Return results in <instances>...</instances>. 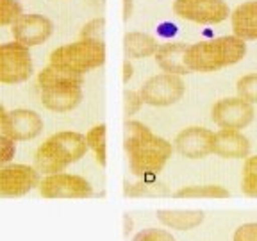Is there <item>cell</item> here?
I'll return each mask as SVG.
<instances>
[{
    "instance_id": "1",
    "label": "cell",
    "mask_w": 257,
    "mask_h": 241,
    "mask_svg": "<svg viewBox=\"0 0 257 241\" xmlns=\"http://www.w3.org/2000/svg\"><path fill=\"white\" fill-rule=\"evenodd\" d=\"M123 149L128 157V168L136 177H157L173 154L168 140L150 131L138 120H125Z\"/></svg>"
},
{
    "instance_id": "2",
    "label": "cell",
    "mask_w": 257,
    "mask_h": 241,
    "mask_svg": "<svg viewBox=\"0 0 257 241\" xmlns=\"http://www.w3.org/2000/svg\"><path fill=\"white\" fill-rule=\"evenodd\" d=\"M36 84L40 89L41 105L48 111L70 112L82 102L84 75L48 64L41 72H38Z\"/></svg>"
},
{
    "instance_id": "3",
    "label": "cell",
    "mask_w": 257,
    "mask_h": 241,
    "mask_svg": "<svg viewBox=\"0 0 257 241\" xmlns=\"http://www.w3.org/2000/svg\"><path fill=\"white\" fill-rule=\"evenodd\" d=\"M246 56V41L234 34L213 38L188 47L186 63L191 72L211 73L239 63Z\"/></svg>"
},
{
    "instance_id": "4",
    "label": "cell",
    "mask_w": 257,
    "mask_h": 241,
    "mask_svg": "<svg viewBox=\"0 0 257 241\" xmlns=\"http://www.w3.org/2000/svg\"><path fill=\"white\" fill-rule=\"evenodd\" d=\"M88 152L84 134L75 131H59L48 136L34 152V166L41 175L64 172Z\"/></svg>"
},
{
    "instance_id": "5",
    "label": "cell",
    "mask_w": 257,
    "mask_h": 241,
    "mask_svg": "<svg viewBox=\"0 0 257 241\" xmlns=\"http://www.w3.org/2000/svg\"><path fill=\"white\" fill-rule=\"evenodd\" d=\"M105 63V43L104 41L79 38L73 43L61 45L54 48L48 56V64L66 72L86 75L95 68H100Z\"/></svg>"
},
{
    "instance_id": "6",
    "label": "cell",
    "mask_w": 257,
    "mask_h": 241,
    "mask_svg": "<svg viewBox=\"0 0 257 241\" xmlns=\"http://www.w3.org/2000/svg\"><path fill=\"white\" fill-rule=\"evenodd\" d=\"M38 193L45 200H86L95 195L86 177L68 172L43 175L38 184Z\"/></svg>"
},
{
    "instance_id": "7",
    "label": "cell",
    "mask_w": 257,
    "mask_h": 241,
    "mask_svg": "<svg viewBox=\"0 0 257 241\" xmlns=\"http://www.w3.org/2000/svg\"><path fill=\"white\" fill-rule=\"evenodd\" d=\"M32 66L31 48L18 41L0 43V84L15 86L31 79Z\"/></svg>"
},
{
    "instance_id": "8",
    "label": "cell",
    "mask_w": 257,
    "mask_h": 241,
    "mask_svg": "<svg viewBox=\"0 0 257 241\" xmlns=\"http://www.w3.org/2000/svg\"><path fill=\"white\" fill-rule=\"evenodd\" d=\"M143 104L152 107H168L182 100L186 93V84L181 75L173 73H157L143 82L140 89Z\"/></svg>"
},
{
    "instance_id": "9",
    "label": "cell",
    "mask_w": 257,
    "mask_h": 241,
    "mask_svg": "<svg viewBox=\"0 0 257 241\" xmlns=\"http://www.w3.org/2000/svg\"><path fill=\"white\" fill-rule=\"evenodd\" d=\"M41 173L36 166L8 163L0 168V198H20L38 189Z\"/></svg>"
},
{
    "instance_id": "10",
    "label": "cell",
    "mask_w": 257,
    "mask_h": 241,
    "mask_svg": "<svg viewBox=\"0 0 257 241\" xmlns=\"http://www.w3.org/2000/svg\"><path fill=\"white\" fill-rule=\"evenodd\" d=\"M173 13L186 22L216 25L229 18L230 9L225 0H175Z\"/></svg>"
},
{
    "instance_id": "11",
    "label": "cell",
    "mask_w": 257,
    "mask_h": 241,
    "mask_svg": "<svg viewBox=\"0 0 257 241\" xmlns=\"http://www.w3.org/2000/svg\"><path fill=\"white\" fill-rule=\"evenodd\" d=\"M255 109L253 104L243 100L239 96H229L214 102L211 107V118L220 129L243 131L253 122Z\"/></svg>"
},
{
    "instance_id": "12",
    "label": "cell",
    "mask_w": 257,
    "mask_h": 241,
    "mask_svg": "<svg viewBox=\"0 0 257 241\" xmlns=\"http://www.w3.org/2000/svg\"><path fill=\"white\" fill-rule=\"evenodd\" d=\"M45 129V122L40 112L32 109L18 107L8 111L4 122L0 125V133L13 140L15 143H24V141L36 140Z\"/></svg>"
},
{
    "instance_id": "13",
    "label": "cell",
    "mask_w": 257,
    "mask_h": 241,
    "mask_svg": "<svg viewBox=\"0 0 257 241\" xmlns=\"http://www.w3.org/2000/svg\"><path fill=\"white\" fill-rule=\"evenodd\" d=\"M54 24L50 18L38 13H24L11 25V34L15 41L22 43L24 47L32 48L45 43L52 36Z\"/></svg>"
},
{
    "instance_id": "14",
    "label": "cell",
    "mask_w": 257,
    "mask_h": 241,
    "mask_svg": "<svg viewBox=\"0 0 257 241\" xmlns=\"http://www.w3.org/2000/svg\"><path fill=\"white\" fill-rule=\"evenodd\" d=\"M214 133L200 125L182 129L173 140V150L186 159H204L213 154Z\"/></svg>"
},
{
    "instance_id": "15",
    "label": "cell",
    "mask_w": 257,
    "mask_h": 241,
    "mask_svg": "<svg viewBox=\"0 0 257 241\" xmlns=\"http://www.w3.org/2000/svg\"><path fill=\"white\" fill-rule=\"evenodd\" d=\"M250 140L241 131L220 129L214 133L213 154L221 159H246L250 156Z\"/></svg>"
},
{
    "instance_id": "16",
    "label": "cell",
    "mask_w": 257,
    "mask_h": 241,
    "mask_svg": "<svg viewBox=\"0 0 257 241\" xmlns=\"http://www.w3.org/2000/svg\"><path fill=\"white\" fill-rule=\"evenodd\" d=\"M189 45L182 43V41H170V43H163L157 48L156 59L157 66L165 73H173V75H188L191 73L188 63H186V54H188Z\"/></svg>"
},
{
    "instance_id": "17",
    "label": "cell",
    "mask_w": 257,
    "mask_h": 241,
    "mask_svg": "<svg viewBox=\"0 0 257 241\" xmlns=\"http://www.w3.org/2000/svg\"><path fill=\"white\" fill-rule=\"evenodd\" d=\"M232 34L243 41L257 40V0H246L230 13Z\"/></svg>"
},
{
    "instance_id": "18",
    "label": "cell",
    "mask_w": 257,
    "mask_h": 241,
    "mask_svg": "<svg viewBox=\"0 0 257 241\" xmlns=\"http://www.w3.org/2000/svg\"><path fill=\"white\" fill-rule=\"evenodd\" d=\"M156 216L166 229L173 230H193L205 220L204 211L195 209H159Z\"/></svg>"
},
{
    "instance_id": "19",
    "label": "cell",
    "mask_w": 257,
    "mask_h": 241,
    "mask_svg": "<svg viewBox=\"0 0 257 241\" xmlns=\"http://www.w3.org/2000/svg\"><path fill=\"white\" fill-rule=\"evenodd\" d=\"M159 48V43L154 36L147 32L131 31L125 32L123 36V52L125 59H145V57H154Z\"/></svg>"
},
{
    "instance_id": "20",
    "label": "cell",
    "mask_w": 257,
    "mask_h": 241,
    "mask_svg": "<svg viewBox=\"0 0 257 241\" xmlns=\"http://www.w3.org/2000/svg\"><path fill=\"white\" fill-rule=\"evenodd\" d=\"M123 195L131 198H157L168 197L170 189L166 188L165 182L157 181L156 177H143L141 181L134 182V184H125Z\"/></svg>"
},
{
    "instance_id": "21",
    "label": "cell",
    "mask_w": 257,
    "mask_h": 241,
    "mask_svg": "<svg viewBox=\"0 0 257 241\" xmlns=\"http://www.w3.org/2000/svg\"><path fill=\"white\" fill-rule=\"evenodd\" d=\"M173 197L177 198H207V200H223L229 198L230 193L220 184H189L179 188Z\"/></svg>"
},
{
    "instance_id": "22",
    "label": "cell",
    "mask_w": 257,
    "mask_h": 241,
    "mask_svg": "<svg viewBox=\"0 0 257 241\" xmlns=\"http://www.w3.org/2000/svg\"><path fill=\"white\" fill-rule=\"evenodd\" d=\"M86 145H88V150H91L95 154L96 163L100 166L107 165V125L98 124L93 125L88 133L84 134Z\"/></svg>"
},
{
    "instance_id": "23",
    "label": "cell",
    "mask_w": 257,
    "mask_h": 241,
    "mask_svg": "<svg viewBox=\"0 0 257 241\" xmlns=\"http://www.w3.org/2000/svg\"><path fill=\"white\" fill-rule=\"evenodd\" d=\"M241 189L246 197L257 198V156H248L241 173Z\"/></svg>"
},
{
    "instance_id": "24",
    "label": "cell",
    "mask_w": 257,
    "mask_h": 241,
    "mask_svg": "<svg viewBox=\"0 0 257 241\" xmlns=\"http://www.w3.org/2000/svg\"><path fill=\"white\" fill-rule=\"evenodd\" d=\"M237 96L250 104H257V72L239 77L236 82Z\"/></svg>"
},
{
    "instance_id": "25",
    "label": "cell",
    "mask_w": 257,
    "mask_h": 241,
    "mask_svg": "<svg viewBox=\"0 0 257 241\" xmlns=\"http://www.w3.org/2000/svg\"><path fill=\"white\" fill-rule=\"evenodd\" d=\"M20 15H24V9L18 0H0V27H11Z\"/></svg>"
},
{
    "instance_id": "26",
    "label": "cell",
    "mask_w": 257,
    "mask_h": 241,
    "mask_svg": "<svg viewBox=\"0 0 257 241\" xmlns=\"http://www.w3.org/2000/svg\"><path fill=\"white\" fill-rule=\"evenodd\" d=\"M105 34V18H93L88 24H84V27L80 29V38L86 40H95V41H104Z\"/></svg>"
},
{
    "instance_id": "27",
    "label": "cell",
    "mask_w": 257,
    "mask_h": 241,
    "mask_svg": "<svg viewBox=\"0 0 257 241\" xmlns=\"http://www.w3.org/2000/svg\"><path fill=\"white\" fill-rule=\"evenodd\" d=\"M143 107V100H141L140 91H134V89H125L123 91V114L127 120L138 114L140 109Z\"/></svg>"
},
{
    "instance_id": "28",
    "label": "cell",
    "mask_w": 257,
    "mask_h": 241,
    "mask_svg": "<svg viewBox=\"0 0 257 241\" xmlns=\"http://www.w3.org/2000/svg\"><path fill=\"white\" fill-rule=\"evenodd\" d=\"M133 241H177L166 229H157V227H149L143 229L133 237Z\"/></svg>"
},
{
    "instance_id": "29",
    "label": "cell",
    "mask_w": 257,
    "mask_h": 241,
    "mask_svg": "<svg viewBox=\"0 0 257 241\" xmlns=\"http://www.w3.org/2000/svg\"><path fill=\"white\" fill-rule=\"evenodd\" d=\"M15 156H16V143L0 133V168L4 165H8V163H13Z\"/></svg>"
},
{
    "instance_id": "30",
    "label": "cell",
    "mask_w": 257,
    "mask_h": 241,
    "mask_svg": "<svg viewBox=\"0 0 257 241\" xmlns=\"http://www.w3.org/2000/svg\"><path fill=\"white\" fill-rule=\"evenodd\" d=\"M232 241H257V223L255 221L239 225V227L234 230Z\"/></svg>"
},
{
    "instance_id": "31",
    "label": "cell",
    "mask_w": 257,
    "mask_h": 241,
    "mask_svg": "<svg viewBox=\"0 0 257 241\" xmlns=\"http://www.w3.org/2000/svg\"><path fill=\"white\" fill-rule=\"evenodd\" d=\"M133 75H134V66H133V63H131V59H125L123 61V84H127L128 80L133 79Z\"/></svg>"
},
{
    "instance_id": "32",
    "label": "cell",
    "mask_w": 257,
    "mask_h": 241,
    "mask_svg": "<svg viewBox=\"0 0 257 241\" xmlns=\"http://www.w3.org/2000/svg\"><path fill=\"white\" fill-rule=\"evenodd\" d=\"M133 15V0H123V20L127 22Z\"/></svg>"
},
{
    "instance_id": "33",
    "label": "cell",
    "mask_w": 257,
    "mask_h": 241,
    "mask_svg": "<svg viewBox=\"0 0 257 241\" xmlns=\"http://www.w3.org/2000/svg\"><path fill=\"white\" fill-rule=\"evenodd\" d=\"M123 223H125V229H123V234L127 236L131 230H133V218L128 216V214H125L123 216Z\"/></svg>"
},
{
    "instance_id": "34",
    "label": "cell",
    "mask_w": 257,
    "mask_h": 241,
    "mask_svg": "<svg viewBox=\"0 0 257 241\" xmlns=\"http://www.w3.org/2000/svg\"><path fill=\"white\" fill-rule=\"evenodd\" d=\"M6 112H8V111H6V107H4V105H2V104H0V125H2V122H4Z\"/></svg>"
}]
</instances>
